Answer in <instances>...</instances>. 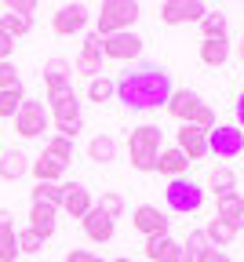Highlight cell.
<instances>
[{
    "instance_id": "cell-1",
    "label": "cell",
    "mask_w": 244,
    "mask_h": 262,
    "mask_svg": "<svg viewBox=\"0 0 244 262\" xmlns=\"http://www.w3.org/2000/svg\"><path fill=\"white\" fill-rule=\"evenodd\" d=\"M171 91H175V84H171V73L160 62H143V66H135V70L120 73V80H117V98L131 113L168 106Z\"/></svg>"
},
{
    "instance_id": "cell-2",
    "label": "cell",
    "mask_w": 244,
    "mask_h": 262,
    "mask_svg": "<svg viewBox=\"0 0 244 262\" xmlns=\"http://www.w3.org/2000/svg\"><path fill=\"white\" fill-rule=\"evenodd\" d=\"M160 139H164V131L157 124H143V127H135L128 135V153H131V168L135 171H157Z\"/></svg>"
},
{
    "instance_id": "cell-3",
    "label": "cell",
    "mask_w": 244,
    "mask_h": 262,
    "mask_svg": "<svg viewBox=\"0 0 244 262\" xmlns=\"http://www.w3.org/2000/svg\"><path fill=\"white\" fill-rule=\"evenodd\" d=\"M135 18H138L135 0H106V4L98 8V15H95V37L106 40L113 33H131Z\"/></svg>"
},
{
    "instance_id": "cell-4",
    "label": "cell",
    "mask_w": 244,
    "mask_h": 262,
    "mask_svg": "<svg viewBox=\"0 0 244 262\" xmlns=\"http://www.w3.org/2000/svg\"><path fill=\"white\" fill-rule=\"evenodd\" d=\"M204 182H197V179H190V175H182V179H168V186H164V201H168V208L171 211H179V215H193V211H200L204 208Z\"/></svg>"
},
{
    "instance_id": "cell-5",
    "label": "cell",
    "mask_w": 244,
    "mask_h": 262,
    "mask_svg": "<svg viewBox=\"0 0 244 262\" xmlns=\"http://www.w3.org/2000/svg\"><path fill=\"white\" fill-rule=\"evenodd\" d=\"M48 113H51L55 131H58L62 139H69V142H73V139H77V131L84 127L77 91H66V95H58V98H48Z\"/></svg>"
},
{
    "instance_id": "cell-6",
    "label": "cell",
    "mask_w": 244,
    "mask_h": 262,
    "mask_svg": "<svg viewBox=\"0 0 244 262\" xmlns=\"http://www.w3.org/2000/svg\"><path fill=\"white\" fill-rule=\"evenodd\" d=\"M11 120H15V131H18L22 139H40L44 131L51 127V113H48L44 102H37V98H26L22 110H18Z\"/></svg>"
},
{
    "instance_id": "cell-7",
    "label": "cell",
    "mask_w": 244,
    "mask_h": 262,
    "mask_svg": "<svg viewBox=\"0 0 244 262\" xmlns=\"http://www.w3.org/2000/svg\"><path fill=\"white\" fill-rule=\"evenodd\" d=\"M208 153H215L219 160H233L244 153V131L237 124H215L208 131Z\"/></svg>"
},
{
    "instance_id": "cell-8",
    "label": "cell",
    "mask_w": 244,
    "mask_h": 262,
    "mask_svg": "<svg viewBox=\"0 0 244 262\" xmlns=\"http://www.w3.org/2000/svg\"><path fill=\"white\" fill-rule=\"evenodd\" d=\"M208 15V8L200 0H164L160 4V22L164 26H186V22H200Z\"/></svg>"
},
{
    "instance_id": "cell-9",
    "label": "cell",
    "mask_w": 244,
    "mask_h": 262,
    "mask_svg": "<svg viewBox=\"0 0 244 262\" xmlns=\"http://www.w3.org/2000/svg\"><path fill=\"white\" fill-rule=\"evenodd\" d=\"M143 55V37L135 33H113V37L102 40V58H113V62H131Z\"/></svg>"
},
{
    "instance_id": "cell-10",
    "label": "cell",
    "mask_w": 244,
    "mask_h": 262,
    "mask_svg": "<svg viewBox=\"0 0 244 262\" xmlns=\"http://www.w3.org/2000/svg\"><path fill=\"white\" fill-rule=\"evenodd\" d=\"M73 73H80L84 80H98L102 77V40L95 37V33L80 44V55L73 62Z\"/></svg>"
},
{
    "instance_id": "cell-11",
    "label": "cell",
    "mask_w": 244,
    "mask_h": 262,
    "mask_svg": "<svg viewBox=\"0 0 244 262\" xmlns=\"http://www.w3.org/2000/svg\"><path fill=\"white\" fill-rule=\"evenodd\" d=\"M175 149L193 164V160H204L208 157V131H200V127H193V124H182L179 131H175Z\"/></svg>"
},
{
    "instance_id": "cell-12",
    "label": "cell",
    "mask_w": 244,
    "mask_h": 262,
    "mask_svg": "<svg viewBox=\"0 0 244 262\" xmlns=\"http://www.w3.org/2000/svg\"><path fill=\"white\" fill-rule=\"evenodd\" d=\"M44 91H48V98H58L66 91H73V66L62 62V58H51L44 66Z\"/></svg>"
},
{
    "instance_id": "cell-13",
    "label": "cell",
    "mask_w": 244,
    "mask_h": 262,
    "mask_svg": "<svg viewBox=\"0 0 244 262\" xmlns=\"http://www.w3.org/2000/svg\"><path fill=\"white\" fill-rule=\"evenodd\" d=\"M131 226H135L146 241H150V237H164V233H168V215H164L160 208H153V204H143V208H135Z\"/></svg>"
},
{
    "instance_id": "cell-14",
    "label": "cell",
    "mask_w": 244,
    "mask_h": 262,
    "mask_svg": "<svg viewBox=\"0 0 244 262\" xmlns=\"http://www.w3.org/2000/svg\"><path fill=\"white\" fill-rule=\"evenodd\" d=\"M84 26H88V8L84 4H62L58 15L51 18V29L58 37H73V33H80Z\"/></svg>"
},
{
    "instance_id": "cell-15",
    "label": "cell",
    "mask_w": 244,
    "mask_h": 262,
    "mask_svg": "<svg viewBox=\"0 0 244 262\" xmlns=\"http://www.w3.org/2000/svg\"><path fill=\"white\" fill-rule=\"evenodd\" d=\"M62 189H66V196H62V211H66V215L84 219V215L95 208L91 189H88V186H80V182H62Z\"/></svg>"
},
{
    "instance_id": "cell-16",
    "label": "cell",
    "mask_w": 244,
    "mask_h": 262,
    "mask_svg": "<svg viewBox=\"0 0 244 262\" xmlns=\"http://www.w3.org/2000/svg\"><path fill=\"white\" fill-rule=\"evenodd\" d=\"M204 102H200V95L197 91H190V88H182V91H171V98H168V113L175 117L179 124H190L193 117H197V110H200Z\"/></svg>"
},
{
    "instance_id": "cell-17",
    "label": "cell",
    "mask_w": 244,
    "mask_h": 262,
    "mask_svg": "<svg viewBox=\"0 0 244 262\" xmlns=\"http://www.w3.org/2000/svg\"><path fill=\"white\" fill-rule=\"evenodd\" d=\"M58 208H51V204H40V201H33V208H29V226L26 229H33L40 241H51L55 237V229H58Z\"/></svg>"
},
{
    "instance_id": "cell-18",
    "label": "cell",
    "mask_w": 244,
    "mask_h": 262,
    "mask_svg": "<svg viewBox=\"0 0 244 262\" xmlns=\"http://www.w3.org/2000/svg\"><path fill=\"white\" fill-rule=\"evenodd\" d=\"M80 226H84V237L95 241V244H106V241H113V233H117V222L106 219L98 208H91V211L80 219Z\"/></svg>"
},
{
    "instance_id": "cell-19",
    "label": "cell",
    "mask_w": 244,
    "mask_h": 262,
    "mask_svg": "<svg viewBox=\"0 0 244 262\" xmlns=\"http://www.w3.org/2000/svg\"><path fill=\"white\" fill-rule=\"evenodd\" d=\"M204 193H215V201L237 193V175H233V168H226V164L212 168V171H208V182H204Z\"/></svg>"
},
{
    "instance_id": "cell-20",
    "label": "cell",
    "mask_w": 244,
    "mask_h": 262,
    "mask_svg": "<svg viewBox=\"0 0 244 262\" xmlns=\"http://www.w3.org/2000/svg\"><path fill=\"white\" fill-rule=\"evenodd\" d=\"M29 157H26V149H0V179H8V182H15V179H22L26 171H29Z\"/></svg>"
},
{
    "instance_id": "cell-21",
    "label": "cell",
    "mask_w": 244,
    "mask_h": 262,
    "mask_svg": "<svg viewBox=\"0 0 244 262\" xmlns=\"http://www.w3.org/2000/svg\"><path fill=\"white\" fill-rule=\"evenodd\" d=\"M215 219H222L233 233H240L244 229V196L240 193H230V196H222L219 201V211H215Z\"/></svg>"
},
{
    "instance_id": "cell-22",
    "label": "cell",
    "mask_w": 244,
    "mask_h": 262,
    "mask_svg": "<svg viewBox=\"0 0 244 262\" xmlns=\"http://www.w3.org/2000/svg\"><path fill=\"white\" fill-rule=\"evenodd\" d=\"M157 171L160 175H168V179H182L186 171H190V160L171 146V149H160V157H157Z\"/></svg>"
},
{
    "instance_id": "cell-23",
    "label": "cell",
    "mask_w": 244,
    "mask_h": 262,
    "mask_svg": "<svg viewBox=\"0 0 244 262\" xmlns=\"http://www.w3.org/2000/svg\"><path fill=\"white\" fill-rule=\"evenodd\" d=\"M230 58V40H200V62L212 66V70H219V66H226Z\"/></svg>"
},
{
    "instance_id": "cell-24",
    "label": "cell",
    "mask_w": 244,
    "mask_h": 262,
    "mask_svg": "<svg viewBox=\"0 0 244 262\" xmlns=\"http://www.w3.org/2000/svg\"><path fill=\"white\" fill-rule=\"evenodd\" d=\"M88 160H95V164H110V160H117V139H110V135H95V139L88 142Z\"/></svg>"
},
{
    "instance_id": "cell-25",
    "label": "cell",
    "mask_w": 244,
    "mask_h": 262,
    "mask_svg": "<svg viewBox=\"0 0 244 262\" xmlns=\"http://www.w3.org/2000/svg\"><path fill=\"white\" fill-rule=\"evenodd\" d=\"M44 157H51L58 168H69V160H73V142L62 139V135H51L44 142Z\"/></svg>"
},
{
    "instance_id": "cell-26",
    "label": "cell",
    "mask_w": 244,
    "mask_h": 262,
    "mask_svg": "<svg viewBox=\"0 0 244 262\" xmlns=\"http://www.w3.org/2000/svg\"><path fill=\"white\" fill-rule=\"evenodd\" d=\"M29 196H33V201H40V204L62 208V196H66V189H62V182H37V186L29 189Z\"/></svg>"
},
{
    "instance_id": "cell-27",
    "label": "cell",
    "mask_w": 244,
    "mask_h": 262,
    "mask_svg": "<svg viewBox=\"0 0 244 262\" xmlns=\"http://www.w3.org/2000/svg\"><path fill=\"white\" fill-rule=\"evenodd\" d=\"M175 244H179L175 237H168V233H164V237H150V241L143 244V251H146L150 262H168V255L175 251Z\"/></svg>"
},
{
    "instance_id": "cell-28",
    "label": "cell",
    "mask_w": 244,
    "mask_h": 262,
    "mask_svg": "<svg viewBox=\"0 0 244 262\" xmlns=\"http://www.w3.org/2000/svg\"><path fill=\"white\" fill-rule=\"evenodd\" d=\"M226 37V15L222 11H208L200 18V40H222Z\"/></svg>"
},
{
    "instance_id": "cell-29",
    "label": "cell",
    "mask_w": 244,
    "mask_h": 262,
    "mask_svg": "<svg viewBox=\"0 0 244 262\" xmlns=\"http://www.w3.org/2000/svg\"><path fill=\"white\" fill-rule=\"evenodd\" d=\"M26 91H22V84H15V88H4V91H0V117H15L18 110H22V102H26Z\"/></svg>"
},
{
    "instance_id": "cell-30",
    "label": "cell",
    "mask_w": 244,
    "mask_h": 262,
    "mask_svg": "<svg viewBox=\"0 0 244 262\" xmlns=\"http://www.w3.org/2000/svg\"><path fill=\"white\" fill-rule=\"evenodd\" d=\"M29 171H33V179H37V182H58L66 168H58V164H55L51 157H44V153H40L37 160L29 164Z\"/></svg>"
},
{
    "instance_id": "cell-31",
    "label": "cell",
    "mask_w": 244,
    "mask_h": 262,
    "mask_svg": "<svg viewBox=\"0 0 244 262\" xmlns=\"http://www.w3.org/2000/svg\"><path fill=\"white\" fill-rule=\"evenodd\" d=\"M33 29V18H22V15H11V11H4L0 15V33H4V37H26V33Z\"/></svg>"
},
{
    "instance_id": "cell-32",
    "label": "cell",
    "mask_w": 244,
    "mask_h": 262,
    "mask_svg": "<svg viewBox=\"0 0 244 262\" xmlns=\"http://www.w3.org/2000/svg\"><path fill=\"white\" fill-rule=\"evenodd\" d=\"M204 237H208V244H212V248H226L237 233H233V229H230L222 219H212V222L204 226Z\"/></svg>"
},
{
    "instance_id": "cell-33",
    "label": "cell",
    "mask_w": 244,
    "mask_h": 262,
    "mask_svg": "<svg viewBox=\"0 0 244 262\" xmlns=\"http://www.w3.org/2000/svg\"><path fill=\"white\" fill-rule=\"evenodd\" d=\"M117 95V80H110V77H98V80H88V98L91 102H110V98Z\"/></svg>"
},
{
    "instance_id": "cell-34",
    "label": "cell",
    "mask_w": 244,
    "mask_h": 262,
    "mask_svg": "<svg viewBox=\"0 0 244 262\" xmlns=\"http://www.w3.org/2000/svg\"><path fill=\"white\" fill-rule=\"evenodd\" d=\"M18 258V229L8 226L0 229V262H15Z\"/></svg>"
},
{
    "instance_id": "cell-35",
    "label": "cell",
    "mask_w": 244,
    "mask_h": 262,
    "mask_svg": "<svg viewBox=\"0 0 244 262\" xmlns=\"http://www.w3.org/2000/svg\"><path fill=\"white\" fill-rule=\"evenodd\" d=\"M95 208L106 215V219H113V222H117V219L124 215V196H120V193H102Z\"/></svg>"
},
{
    "instance_id": "cell-36",
    "label": "cell",
    "mask_w": 244,
    "mask_h": 262,
    "mask_svg": "<svg viewBox=\"0 0 244 262\" xmlns=\"http://www.w3.org/2000/svg\"><path fill=\"white\" fill-rule=\"evenodd\" d=\"M40 248H44V241L33 229H18V255H37Z\"/></svg>"
},
{
    "instance_id": "cell-37",
    "label": "cell",
    "mask_w": 244,
    "mask_h": 262,
    "mask_svg": "<svg viewBox=\"0 0 244 262\" xmlns=\"http://www.w3.org/2000/svg\"><path fill=\"white\" fill-rule=\"evenodd\" d=\"M190 124H193V127H200V131H212V127H215L219 120H215V110H212V106H208V102H204V106L197 110V117H193Z\"/></svg>"
},
{
    "instance_id": "cell-38",
    "label": "cell",
    "mask_w": 244,
    "mask_h": 262,
    "mask_svg": "<svg viewBox=\"0 0 244 262\" xmlns=\"http://www.w3.org/2000/svg\"><path fill=\"white\" fill-rule=\"evenodd\" d=\"M182 248H186V251H190V255L197 258V255H200L204 248H212V244H208V237H204V229H190V237H186V244H182Z\"/></svg>"
},
{
    "instance_id": "cell-39",
    "label": "cell",
    "mask_w": 244,
    "mask_h": 262,
    "mask_svg": "<svg viewBox=\"0 0 244 262\" xmlns=\"http://www.w3.org/2000/svg\"><path fill=\"white\" fill-rule=\"evenodd\" d=\"M15 84H22V80H18L15 62L8 58V62H0V91H4V88H15Z\"/></svg>"
},
{
    "instance_id": "cell-40",
    "label": "cell",
    "mask_w": 244,
    "mask_h": 262,
    "mask_svg": "<svg viewBox=\"0 0 244 262\" xmlns=\"http://www.w3.org/2000/svg\"><path fill=\"white\" fill-rule=\"evenodd\" d=\"M4 11H11V15H22V18H29L33 11H37V0H8V4H4Z\"/></svg>"
},
{
    "instance_id": "cell-41",
    "label": "cell",
    "mask_w": 244,
    "mask_h": 262,
    "mask_svg": "<svg viewBox=\"0 0 244 262\" xmlns=\"http://www.w3.org/2000/svg\"><path fill=\"white\" fill-rule=\"evenodd\" d=\"M62 262H106V258L95 255V251H88V248H73V251H66Z\"/></svg>"
},
{
    "instance_id": "cell-42",
    "label": "cell",
    "mask_w": 244,
    "mask_h": 262,
    "mask_svg": "<svg viewBox=\"0 0 244 262\" xmlns=\"http://www.w3.org/2000/svg\"><path fill=\"white\" fill-rule=\"evenodd\" d=\"M197 262H233V258H230L222 248H204V251L197 255Z\"/></svg>"
},
{
    "instance_id": "cell-43",
    "label": "cell",
    "mask_w": 244,
    "mask_h": 262,
    "mask_svg": "<svg viewBox=\"0 0 244 262\" xmlns=\"http://www.w3.org/2000/svg\"><path fill=\"white\" fill-rule=\"evenodd\" d=\"M168 262H197V258H193V255H190V251H186L182 244H175V251L168 255Z\"/></svg>"
},
{
    "instance_id": "cell-44",
    "label": "cell",
    "mask_w": 244,
    "mask_h": 262,
    "mask_svg": "<svg viewBox=\"0 0 244 262\" xmlns=\"http://www.w3.org/2000/svg\"><path fill=\"white\" fill-rule=\"evenodd\" d=\"M11 51H15V40L0 33V62H8V58H11Z\"/></svg>"
},
{
    "instance_id": "cell-45",
    "label": "cell",
    "mask_w": 244,
    "mask_h": 262,
    "mask_svg": "<svg viewBox=\"0 0 244 262\" xmlns=\"http://www.w3.org/2000/svg\"><path fill=\"white\" fill-rule=\"evenodd\" d=\"M233 113H237V127L244 131V91L237 95V102H233Z\"/></svg>"
},
{
    "instance_id": "cell-46",
    "label": "cell",
    "mask_w": 244,
    "mask_h": 262,
    "mask_svg": "<svg viewBox=\"0 0 244 262\" xmlns=\"http://www.w3.org/2000/svg\"><path fill=\"white\" fill-rule=\"evenodd\" d=\"M8 226H15V222H11V211L0 208V229H8Z\"/></svg>"
},
{
    "instance_id": "cell-47",
    "label": "cell",
    "mask_w": 244,
    "mask_h": 262,
    "mask_svg": "<svg viewBox=\"0 0 244 262\" xmlns=\"http://www.w3.org/2000/svg\"><path fill=\"white\" fill-rule=\"evenodd\" d=\"M237 58H240V62H244V40H240V44H237Z\"/></svg>"
},
{
    "instance_id": "cell-48",
    "label": "cell",
    "mask_w": 244,
    "mask_h": 262,
    "mask_svg": "<svg viewBox=\"0 0 244 262\" xmlns=\"http://www.w3.org/2000/svg\"><path fill=\"white\" fill-rule=\"evenodd\" d=\"M113 262H131V258H128V255H120V258H113Z\"/></svg>"
}]
</instances>
